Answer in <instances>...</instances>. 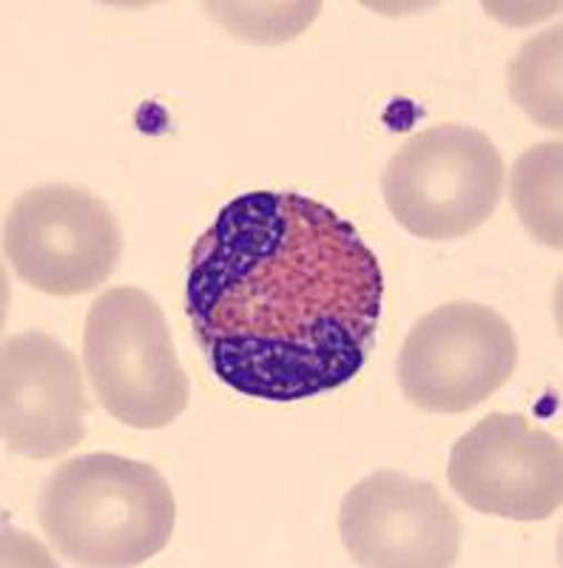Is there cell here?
Instances as JSON below:
<instances>
[{
	"instance_id": "1",
	"label": "cell",
	"mask_w": 563,
	"mask_h": 568,
	"mask_svg": "<svg viewBox=\"0 0 563 568\" xmlns=\"http://www.w3.org/2000/svg\"><path fill=\"white\" fill-rule=\"evenodd\" d=\"M384 273L333 207L293 191L228 202L188 258L185 316L214 378L293 404L344 387L375 347Z\"/></svg>"
},
{
	"instance_id": "2",
	"label": "cell",
	"mask_w": 563,
	"mask_h": 568,
	"mask_svg": "<svg viewBox=\"0 0 563 568\" xmlns=\"http://www.w3.org/2000/svg\"><path fill=\"white\" fill-rule=\"evenodd\" d=\"M38 524L72 566L129 568L169 546L177 500L151 464L114 453L78 455L40 486Z\"/></svg>"
},
{
	"instance_id": "3",
	"label": "cell",
	"mask_w": 563,
	"mask_h": 568,
	"mask_svg": "<svg viewBox=\"0 0 563 568\" xmlns=\"http://www.w3.org/2000/svg\"><path fill=\"white\" fill-rule=\"evenodd\" d=\"M83 367L100 407L131 429H162L188 409L191 384L165 313L140 287H109L83 327Z\"/></svg>"
},
{
	"instance_id": "4",
	"label": "cell",
	"mask_w": 563,
	"mask_h": 568,
	"mask_svg": "<svg viewBox=\"0 0 563 568\" xmlns=\"http://www.w3.org/2000/svg\"><path fill=\"white\" fill-rule=\"evenodd\" d=\"M506 187L495 142L461 123L433 125L390 156L382 194L395 222L419 240L453 242L490 220Z\"/></svg>"
},
{
	"instance_id": "5",
	"label": "cell",
	"mask_w": 563,
	"mask_h": 568,
	"mask_svg": "<svg viewBox=\"0 0 563 568\" xmlns=\"http://www.w3.org/2000/svg\"><path fill=\"white\" fill-rule=\"evenodd\" d=\"M14 276L46 296H83L109 282L123 256V231L100 196L78 185L29 187L3 222Z\"/></svg>"
},
{
	"instance_id": "6",
	"label": "cell",
	"mask_w": 563,
	"mask_h": 568,
	"mask_svg": "<svg viewBox=\"0 0 563 568\" xmlns=\"http://www.w3.org/2000/svg\"><path fill=\"white\" fill-rule=\"evenodd\" d=\"M519 367L512 324L479 302L441 304L408 333L395 362L408 404L430 415H461L499 393Z\"/></svg>"
},
{
	"instance_id": "7",
	"label": "cell",
	"mask_w": 563,
	"mask_h": 568,
	"mask_svg": "<svg viewBox=\"0 0 563 568\" xmlns=\"http://www.w3.org/2000/svg\"><path fill=\"white\" fill-rule=\"evenodd\" d=\"M450 489L473 511L521 524L550 520L563 504V449L519 413H492L453 444Z\"/></svg>"
},
{
	"instance_id": "8",
	"label": "cell",
	"mask_w": 563,
	"mask_h": 568,
	"mask_svg": "<svg viewBox=\"0 0 563 568\" xmlns=\"http://www.w3.org/2000/svg\"><path fill=\"white\" fill-rule=\"evenodd\" d=\"M339 535L350 560L368 568H448L464 546L448 497L395 469L373 471L344 495Z\"/></svg>"
},
{
	"instance_id": "9",
	"label": "cell",
	"mask_w": 563,
	"mask_h": 568,
	"mask_svg": "<svg viewBox=\"0 0 563 568\" xmlns=\"http://www.w3.org/2000/svg\"><path fill=\"white\" fill-rule=\"evenodd\" d=\"M86 375L78 355L43 329H23L0 353V438L7 453L54 460L86 438Z\"/></svg>"
},
{
	"instance_id": "10",
	"label": "cell",
	"mask_w": 563,
	"mask_h": 568,
	"mask_svg": "<svg viewBox=\"0 0 563 568\" xmlns=\"http://www.w3.org/2000/svg\"><path fill=\"white\" fill-rule=\"evenodd\" d=\"M563 142H537L515 160L510 174V200L519 220L541 245L563 247Z\"/></svg>"
},
{
	"instance_id": "11",
	"label": "cell",
	"mask_w": 563,
	"mask_h": 568,
	"mask_svg": "<svg viewBox=\"0 0 563 568\" xmlns=\"http://www.w3.org/2000/svg\"><path fill=\"white\" fill-rule=\"evenodd\" d=\"M561 43L563 27L555 23L546 32L535 34L521 45V52L506 65V85H510L512 100L519 103L530 120H535L541 129L561 131L563 129V94H561Z\"/></svg>"
},
{
	"instance_id": "12",
	"label": "cell",
	"mask_w": 563,
	"mask_h": 568,
	"mask_svg": "<svg viewBox=\"0 0 563 568\" xmlns=\"http://www.w3.org/2000/svg\"><path fill=\"white\" fill-rule=\"evenodd\" d=\"M205 9L231 38L282 43L311 27L322 3H205Z\"/></svg>"
}]
</instances>
